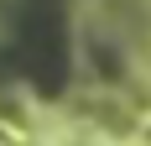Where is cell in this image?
Instances as JSON below:
<instances>
[{
    "label": "cell",
    "instance_id": "obj_1",
    "mask_svg": "<svg viewBox=\"0 0 151 146\" xmlns=\"http://www.w3.org/2000/svg\"><path fill=\"white\" fill-rule=\"evenodd\" d=\"M11 63L26 78L58 94L68 78V42H63V11L58 0H26L16 11V42H11Z\"/></svg>",
    "mask_w": 151,
    "mask_h": 146
}]
</instances>
